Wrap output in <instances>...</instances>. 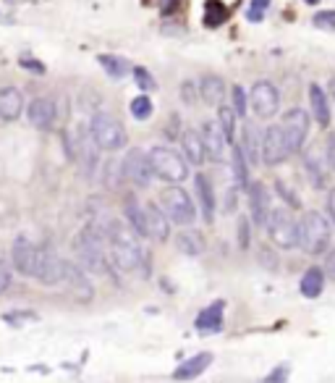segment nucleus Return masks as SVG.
<instances>
[{
	"instance_id": "nucleus-1",
	"label": "nucleus",
	"mask_w": 335,
	"mask_h": 383,
	"mask_svg": "<svg viewBox=\"0 0 335 383\" xmlns=\"http://www.w3.org/2000/svg\"><path fill=\"white\" fill-rule=\"evenodd\" d=\"M105 237H108V255L110 263L123 273L142 271L144 276L150 273V255L139 244V237L134 234V228L121 221H103Z\"/></svg>"
},
{
	"instance_id": "nucleus-2",
	"label": "nucleus",
	"mask_w": 335,
	"mask_h": 383,
	"mask_svg": "<svg viewBox=\"0 0 335 383\" xmlns=\"http://www.w3.org/2000/svg\"><path fill=\"white\" fill-rule=\"evenodd\" d=\"M74 252H77L81 268L90 271V273L108 276L113 271L110 255H108V237H105L103 224H90L87 228H81L79 237L74 239Z\"/></svg>"
},
{
	"instance_id": "nucleus-3",
	"label": "nucleus",
	"mask_w": 335,
	"mask_h": 383,
	"mask_svg": "<svg viewBox=\"0 0 335 383\" xmlns=\"http://www.w3.org/2000/svg\"><path fill=\"white\" fill-rule=\"evenodd\" d=\"M330 242H333V228L323 213L309 210L298 218V247L304 250V255L309 257L325 255L330 250Z\"/></svg>"
},
{
	"instance_id": "nucleus-4",
	"label": "nucleus",
	"mask_w": 335,
	"mask_h": 383,
	"mask_svg": "<svg viewBox=\"0 0 335 383\" xmlns=\"http://www.w3.org/2000/svg\"><path fill=\"white\" fill-rule=\"evenodd\" d=\"M150 163H152L155 179L165 181V184H181V181L189 179V160L173 147H152L150 150Z\"/></svg>"
},
{
	"instance_id": "nucleus-5",
	"label": "nucleus",
	"mask_w": 335,
	"mask_h": 383,
	"mask_svg": "<svg viewBox=\"0 0 335 383\" xmlns=\"http://www.w3.org/2000/svg\"><path fill=\"white\" fill-rule=\"evenodd\" d=\"M90 134L94 139V145L105 150V153H116L121 147H126V129L110 113H94L90 124Z\"/></svg>"
},
{
	"instance_id": "nucleus-6",
	"label": "nucleus",
	"mask_w": 335,
	"mask_h": 383,
	"mask_svg": "<svg viewBox=\"0 0 335 383\" xmlns=\"http://www.w3.org/2000/svg\"><path fill=\"white\" fill-rule=\"evenodd\" d=\"M160 208L165 210V215L170 218V224H179V226H192L196 221V205L194 199L189 197L186 189L181 186H165L160 192Z\"/></svg>"
},
{
	"instance_id": "nucleus-7",
	"label": "nucleus",
	"mask_w": 335,
	"mask_h": 383,
	"mask_svg": "<svg viewBox=\"0 0 335 383\" xmlns=\"http://www.w3.org/2000/svg\"><path fill=\"white\" fill-rule=\"evenodd\" d=\"M265 231L272 239V244H278L281 250L298 247V221L285 208H272L265 221Z\"/></svg>"
},
{
	"instance_id": "nucleus-8",
	"label": "nucleus",
	"mask_w": 335,
	"mask_h": 383,
	"mask_svg": "<svg viewBox=\"0 0 335 383\" xmlns=\"http://www.w3.org/2000/svg\"><path fill=\"white\" fill-rule=\"evenodd\" d=\"M63 263L52 247L48 244H42L37 247V260H34V273L32 278L39 281L42 286H58V284H63Z\"/></svg>"
},
{
	"instance_id": "nucleus-9",
	"label": "nucleus",
	"mask_w": 335,
	"mask_h": 383,
	"mask_svg": "<svg viewBox=\"0 0 335 383\" xmlns=\"http://www.w3.org/2000/svg\"><path fill=\"white\" fill-rule=\"evenodd\" d=\"M121 176L129 179L134 186H142V189L152 184L155 171H152V163H150V153H144L139 147L129 150L123 163H121Z\"/></svg>"
},
{
	"instance_id": "nucleus-10",
	"label": "nucleus",
	"mask_w": 335,
	"mask_h": 383,
	"mask_svg": "<svg viewBox=\"0 0 335 383\" xmlns=\"http://www.w3.org/2000/svg\"><path fill=\"white\" fill-rule=\"evenodd\" d=\"M309 113L304 108H291L285 110V116L281 119V129L285 134V142H288V150L291 153H298L307 137H309Z\"/></svg>"
},
{
	"instance_id": "nucleus-11",
	"label": "nucleus",
	"mask_w": 335,
	"mask_h": 383,
	"mask_svg": "<svg viewBox=\"0 0 335 383\" xmlns=\"http://www.w3.org/2000/svg\"><path fill=\"white\" fill-rule=\"evenodd\" d=\"M249 106H252L257 119H272L278 113V108H281V92H278V87L267 79H259L252 87V92H249Z\"/></svg>"
},
{
	"instance_id": "nucleus-12",
	"label": "nucleus",
	"mask_w": 335,
	"mask_h": 383,
	"mask_svg": "<svg viewBox=\"0 0 335 383\" xmlns=\"http://www.w3.org/2000/svg\"><path fill=\"white\" fill-rule=\"evenodd\" d=\"M97 150L100 147L94 145L90 129H84V126H79L77 132H74V139H68V155L81 163V168H84L87 176H92L94 168H97Z\"/></svg>"
},
{
	"instance_id": "nucleus-13",
	"label": "nucleus",
	"mask_w": 335,
	"mask_h": 383,
	"mask_svg": "<svg viewBox=\"0 0 335 383\" xmlns=\"http://www.w3.org/2000/svg\"><path fill=\"white\" fill-rule=\"evenodd\" d=\"M291 155L285 134L281 129V124H270L267 129H262V163L267 166H281L285 158Z\"/></svg>"
},
{
	"instance_id": "nucleus-14",
	"label": "nucleus",
	"mask_w": 335,
	"mask_h": 383,
	"mask_svg": "<svg viewBox=\"0 0 335 383\" xmlns=\"http://www.w3.org/2000/svg\"><path fill=\"white\" fill-rule=\"evenodd\" d=\"M202 139H205L207 158L215 160V163H223L225 155H228V145H231V142H228L225 132L220 129L218 121H205V124H202Z\"/></svg>"
},
{
	"instance_id": "nucleus-15",
	"label": "nucleus",
	"mask_w": 335,
	"mask_h": 383,
	"mask_svg": "<svg viewBox=\"0 0 335 383\" xmlns=\"http://www.w3.org/2000/svg\"><path fill=\"white\" fill-rule=\"evenodd\" d=\"M63 284H65V289L71 291L77 299H81V302H90L92 297H94L92 281L87 278L84 268L77 263H68V260L63 263Z\"/></svg>"
},
{
	"instance_id": "nucleus-16",
	"label": "nucleus",
	"mask_w": 335,
	"mask_h": 383,
	"mask_svg": "<svg viewBox=\"0 0 335 383\" xmlns=\"http://www.w3.org/2000/svg\"><path fill=\"white\" fill-rule=\"evenodd\" d=\"M246 192H249V213H252V221L257 226H265L267 221V215L272 210V197L270 192H267V186L262 184V181H252V184L246 186Z\"/></svg>"
},
{
	"instance_id": "nucleus-17",
	"label": "nucleus",
	"mask_w": 335,
	"mask_h": 383,
	"mask_svg": "<svg viewBox=\"0 0 335 383\" xmlns=\"http://www.w3.org/2000/svg\"><path fill=\"white\" fill-rule=\"evenodd\" d=\"M26 116H29V124L34 129L50 132L52 126H55V121H58V108H55V103H52L50 97H37V100H32Z\"/></svg>"
},
{
	"instance_id": "nucleus-18",
	"label": "nucleus",
	"mask_w": 335,
	"mask_h": 383,
	"mask_svg": "<svg viewBox=\"0 0 335 383\" xmlns=\"http://www.w3.org/2000/svg\"><path fill=\"white\" fill-rule=\"evenodd\" d=\"M34 260H37V244H32L26 237H19L13 242L11 250V263L13 268L21 273V276H29L34 273Z\"/></svg>"
},
{
	"instance_id": "nucleus-19",
	"label": "nucleus",
	"mask_w": 335,
	"mask_h": 383,
	"mask_svg": "<svg viewBox=\"0 0 335 383\" xmlns=\"http://www.w3.org/2000/svg\"><path fill=\"white\" fill-rule=\"evenodd\" d=\"M144 218H147V237L155 239V242H168V237H170V218L157 202L144 205Z\"/></svg>"
},
{
	"instance_id": "nucleus-20",
	"label": "nucleus",
	"mask_w": 335,
	"mask_h": 383,
	"mask_svg": "<svg viewBox=\"0 0 335 383\" xmlns=\"http://www.w3.org/2000/svg\"><path fill=\"white\" fill-rule=\"evenodd\" d=\"M194 192L199 199V210L207 224L215 221V192H212V181L207 179V173H194Z\"/></svg>"
},
{
	"instance_id": "nucleus-21",
	"label": "nucleus",
	"mask_w": 335,
	"mask_h": 383,
	"mask_svg": "<svg viewBox=\"0 0 335 383\" xmlns=\"http://www.w3.org/2000/svg\"><path fill=\"white\" fill-rule=\"evenodd\" d=\"M181 147H183V158L189 160L192 166H202L207 160V150H205V139H202V132L196 129H183L181 132Z\"/></svg>"
},
{
	"instance_id": "nucleus-22",
	"label": "nucleus",
	"mask_w": 335,
	"mask_h": 383,
	"mask_svg": "<svg viewBox=\"0 0 335 383\" xmlns=\"http://www.w3.org/2000/svg\"><path fill=\"white\" fill-rule=\"evenodd\" d=\"M238 147L244 150L249 166H257L259 160H262V132H259L252 121L244 124V129H241V145Z\"/></svg>"
},
{
	"instance_id": "nucleus-23",
	"label": "nucleus",
	"mask_w": 335,
	"mask_h": 383,
	"mask_svg": "<svg viewBox=\"0 0 335 383\" xmlns=\"http://www.w3.org/2000/svg\"><path fill=\"white\" fill-rule=\"evenodd\" d=\"M210 365H212V355H210V352H199V355L183 360L179 368H176V373H173V378H176V381H194V378H199Z\"/></svg>"
},
{
	"instance_id": "nucleus-24",
	"label": "nucleus",
	"mask_w": 335,
	"mask_h": 383,
	"mask_svg": "<svg viewBox=\"0 0 335 383\" xmlns=\"http://www.w3.org/2000/svg\"><path fill=\"white\" fill-rule=\"evenodd\" d=\"M309 108L314 121L327 129L330 126V119H333V110H330V100H327V92H325L320 84H312L309 87Z\"/></svg>"
},
{
	"instance_id": "nucleus-25",
	"label": "nucleus",
	"mask_w": 335,
	"mask_h": 383,
	"mask_svg": "<svg viewBox=\"0 0 335 383\" xmlns=\"http://www.w3.org/2000/svg\"><path fill=\"white\" fill-rule=\"evenodd\" d=\"M225 92H228V87H225V81L220 79L218 74H205L202 81H199V97L205 100L207 106H223V100H225Z\"/></svg>"
},
{
	"instance_id": "nucleus-26",
	"label": "nucleus",
	"mask_w": 335,
	"mask_h": 383,
	"mask_svg": "<svg viewBox=\"0 0 335 383\" xmlns=\"http://www.w3.org/2000/svg\"><path fill=\"white\" fill-rule=\"evenodd\" d=\"M24 110V97L16 87H0V119L16 121Z\"/></svg>"
},
{
	"instance_id": "nucleus-27",
	"label": "nucleus",
	"mask_w": 335,
	"mask_h": 383,
	"mask_svg": "<svg viewBox=\"0 0 335 383\" xmlns=\"http://www.w3.org/2000/svg\"><path fill=\"white\" fill-rule=\"evenodd\" d=\"M123 215H126V224L134 228V234H136V237H147V218H144V205H139L134 195H129V197H126V202H123Z\"/></svg>"
},
{
	"instance_id": "nucleus-28",
	"label": "nucleus",
	"mask_w": 335,
	"mask_h": 383,
	"mask_svg": "<svg viewBox=\"0 0 335 383\" xmlns=\"http://www.w3.org/2000/svg\"><path fill=\"white\" fill-rule=\"evenodd\" d=\"M223 310H225L223 302H212L210 307H205L196 315V328L202 331V333H215V331H220L223 328Z\"/></svg>"
},
{
	"instance_id": "nucleus-29",
	"label": "nucleus",
	"mask_w": 335,
	"mask_h": 383,
	"mask_svg": "<svg viewBox=\"0 0 335 383\" xmlns=\"http://www.w3.org/2000/svg\"><path fill=\"white\" fill-rule=\"evenodd\" d=\"M176 247H179V252L189 255V257H199L205 252V237L196 228H183L176 237Z\"/></svg>"
},
{
	"instance_id": "nucleus-30",
	"label": "nucleus",
	"mask_w": 335,
	"mask_h": 383,
	"mask_svg": "<svg viewBox=\"0 0 335 383\" xmlns=\"http://www.w3.org/2000/svg\"><path fill=\"white\" fill-rule=\"evenodd\" d=\"M298 289L301 294L307 297V299H317L325 289V271L323 268H307L304 271V276H301V284H298Z\"/></svg>"
},
{
	"instance_id": "nucleus-31",
	"label": "nucleus",
	"mask_w": 335,
	"mask_h": 383,
	"mask_svg": "<svg viewBox=\"0 0 335 383\" xmlns=\"http://www.w3.org/2000/svg\"><path fill=\"white\" fill-rule=\"evenodd\" d=\"M231 171H233V181H236L238 189H246V186L252 184V181H249V171H252V166H249L244 150H241L238 145L231 150Z\"/></svg>"
},
{
	"instance_id": "nucleus-32",
	"label": "nucleus",
	"mask_w": 335,
	"mask_h": 383,
	"mask_svg": "<svg viewBox=\"0 0 335 383\" xmlns=\"http://www.w3.org/2000/svg\"><path fill=\"white\" fill-rule=\"evenodd\" d=\"M97 61H100V66L105 68V74H108V77H113V79H123L129 71H134L129 61H126V58H121V55H100Z\"/></svg>"
},
{
	"instance_id": "nucleus-33",
	"label": "nucleus",
	"mask_w": 335,
	"mask_h": 383,
	"mask_svg": "<svg viewBox=\"0 0 335 383\" xmlns=\"http://www.w3.org/2000/svg\"><path fill=\"white\" fill-rule=\"evenodd\" d=\"M304 168L309 173V181L314 189H325V186H327V173H325L323 163H320L317 155L307 153V155H304Z\"/></svg>"
},
{
	"instance_id": "nucleus-34",
	"label": "nucleus",
	"mask_w": 335,
	"mask_h": 383,
	"mask_svg": "<svg viewBox=\"0 0 335 383\" xmlns=\"http://www.w3.org/2000/svg\"><path fill=\"white\" fill-rule=\"evenodd\" d=\"M236 110H233V106H218V124H220V129L225 132V137H228V142L233 145V137H236Z\"/></svg>"
},
{
	"instance_id": "nucleus-35",
	"label": "nucleus",
	"mask_w": 335,
	"mask_h": 383,
	"mask_svg": "<svg viewBox=\"0 0 335 383\" xmlns=\"http://www.w3.org/2000/svg\"><path fill=\"white\" fill-rule=\"evenodd\" d=\"M152 110H155V106H152V100L147 95H139V97L131 100V116L136 121H147L152 116Z\"/></svg>"
},
{
	"instance_id": "nucleus-36",
	"label": "nucleus",
	"mask_w": 335,
	"mask_h": 383,
	"mask_svg": "<svg viewBox=\"0 0 335 383\" xmlns=\"http://www.w3.org/2000/svg\"><path fill=\"white\" fill-rule=\"evenodd\" d=\"M228 16V8H223V3L218 0H207V16H205V24L207 27H220Z\"/></svg>"
},
{
	"instance_id": "nucleus-37",
	"label": "nucleus",
	"mask_w": 335,
	"mask_h": 383,
	"mask_svg": "<svg viewBox=\"0 0 335 383\" xmlns=\"http://www.w3.org/2000/svg\"><path fill=\"white\" fill-rule=\"evenodd\" d=\"M231 100H233V110H236V116L241 119L246 116V108H249V95L244 92V87L241 84H233L231 87Z\"/></svg>"
},
{
	"instance_id": "nucleus-38",
	"label": "nucleus",
	"mask_w": 335,
	"mask_h": 383,
	"mask_svg": "<svg viewBox=\"0 0 335 383\" xmlns=\"http://www.w3.org/2000/svg\"><path fill=\"white\" fill-rule=\"evenodd\" d=\"M134 79H136V84H139V90H147V92H155L157 90L155 77H152L147 68H142V66L134 68Z\"/></svg>"
},
{
	"instance_id": "nucleus-39",
	"label": "nucleus",
	"mask_w": 335,
	"mask_h": 383,
	"mask_svg": "<svg viewBox=\"0 0 335 383\" xmlns=\"http://www.w3.org/2000/svg\"><path fill=\"white\" fill-rule=\"evenodd\" d=\"M196 97H199V87H196L192 79L181 81V100H183L186 106H194V103H196Z\"/></svg>"
},
{
	"instance_id": "nucleus-40",
	"label": "nucleus",
	"mask_w": 335,
	"mask_h": 383,
	"mask_svg": "<svg viewBox=\"0 0 335 383\" xmlns=\"http://www.w3.org/2000/svg\"><path fill=\"white\" fill-rule=\"evenodd\" d=\"M312 24L320 29H327V32H335V11H320V14H314Z\"/></svg>"
},
{
	"instance_id": "nucleus-41",
	"label": "nucleus",
	"mask_w": 335,
	"mask_h": 383,
	"mask_svg": "<svg viewBox=\"0 0 335 383\" xmlns=\"http://www.w3.org/2000/svg\"><path fill=\"white\" fill-rule=\"evenodd\" d=\"M275 189H278V195H281L291 208H301V199L296 197V192L285 184V181H275Z\"/></svg>"
},
{
	"instance_id": "nucleus-42",
	"label": "nucleus",
	"mask_w": 335,
	"mask_h": 383,
	"mask_svg": "<svg viewBox=\"0 0 335 383\" xmlns=\"http://www.w3.org/2000/svg\"><path fill=\"white\" fill-rule=\"evenodd\" d=\"M267 6H270V0H252V6H249V11H246V19H249V21H262Z\"/></svg>"
},
{
	"instance_id": "nucleus-43",
	"label": "nucleus",
	"mask_w": 335,
	"mask_h": 383,
	"mask_svg": "<svg viewBox=\"0 0 335 383\" xmlns=\"http://www.w3.org/2000/svg\"><path fill=\"white\" fill-rule=\"evenodd\" d=\"M3 320H6V323H13V326H19V323H24V320H37V315H34V313H6Z\"/></svg>"
},
{
	"instance_id": "nucleus-44",
	"label": "nucleus",
	"mask_w": 335,
	"mask_h": 383,
	"mask_svg": "<svg viewBox=\"0 0 335 383\" xmlns=\"http://www.w3.org/2000/svg\"><path fill=\"white\" fill-rule=\"evenodd\" d=\"M236 205H238V186H231L228 192H225V213H233L236 210Z\"/></svg>"
},
{
	"instance_id": "nucleus-45",
	"label": "nucleus",
	"mask_w": 335,
	"mask_h": 383,
	"mask_svg": "<svg viewBox=\"0 0 335 383\" xmlns=\"http://www.w3.org/2000/svg\"><path fill=\"white\" fill-rule=\"evenodd\" d=\"M238 244H241V250L249 247V218L238 221Z\"/></svg>"
},
{
	"instance_id": "nucleus-46",
	"label": "nucleus",
	"mask_w": 335,
	"mask_h": 383,
	"mask_svg": "<svg viewBox=\"0 0 335 383\" xmlns=\"http://www.w3.org/2000/svg\"><path fill=\"white\" fill-rule=\"evenodd\" d=\"M259 260H262L265 268H278V257H275V252H270L267 247L259 250Z\"/></svg>"
},
{
	"instance_id": "nucleus-47",
	"label": "nucleus",
	"mask_w": 335,
	"mask_h": 383,
	"mask_svg": "<svg viewBox=\"0 0 335 383\" xmlns=\"http://www.w3.org/2000/svg\"><path fill=\"white\" fill-rule=\"evenodd\" d=\"M21 66H24L26 71H32V74H45V63H39L34 58H21Z\"/></svg>"
},
{
	"instance_id": "nucleus-48",
	"label": "nucleus",
	"mask_w": 335,
	"mask_h": 383,
	"mask_svg": "<svg viewBox=\"0 0 335 383\" xmlns=\"http://www.w3.org/2000/svg\"><path fill=\"white\" fill-rule=\"evenodd\" d=\"M325 255H327V257H325V268H323L325 276L335 278V247H333V250H327Z\"/></svg>"
},
{
	"instance_id": "nucleus-49",
	"label": "nucleus",
	"mask_w": 335,
	"mask_h": 383,
	"mask_svg": "<svg viewBox=\"0 0 335 383\" xmlns=\"http://www.w3.org/2000/svg\"><path fill=\"white\" fill-rule=\"evenodd\" d=\"M325 150H327V163H330V168L335 171V134H327Z\"/></svg>"
},
{
	"instance_id": "nucleus-50",
	"label": "nucleus",
	"mask_w": 335,
	"mask_h": 383,
	"mask_svg": "<svg viewBox=\"0 0 335 383\" xmlns=\"http://www.w3.org/2000/svg\"><path fill=\"white\" fill-rule=\"evenodd\" d=\"M8 286H11V273H8V271L0 265V294L8 289Z\"/></svg>"
},
{
	"instance_id": "nucleus-51",
	"label": "nucleus",
	"mask_w": 335,
	"mask_h": 383,
	"mask_svg": "<svg viewBox=\"0 0 335 383\" xmlns=\"http://www.w3.org/2000/svg\"><path fill=\"white\" fill-rule=\"evenodd\" d=\"M285 373H288V368H278L275 373H270V375H267V383H283L285 381Z\"/></svg>"
},
{
	"instance_id": "nucleus-52",
	"label": "nucleus",
	"mask_w": 335,
	"mask_h": 383,
	"mask_svg": "<svg viewBox=\"0 0 335 383\" xmlns=\"http://www.w3.org/2000/svg\"><path fill=\"white\" fill-rule=\"evenodd\" d=\"M327 213H330V218H333L335 224V186L330 189V195H327Z\"/></svg>"
},
{
	"instance_id": "nucleus-53",
	"label": "nucleus",
	"mask_w": 335,
	"mask_h": 383,
	"mask_svg": "<svg viewBox=\"0 0 335 383\" xmlns=\"http://www.w3.org/2000/svg\"><path fill=\"white\" fill-rule=\"evenodd\" d=\"M327 90H330V95H333V97H335V77H333V79H330V81H327Z\"/></svg>"
},
{
	"instance_id": "nucleus-54",
	"label": "nucleus",
	"mask_w": 335,
	"mask_h": 383,
	"mask_svg": "<svg viewBox=\"0 0 335 383\" xmlns=\"http://www.w3.org/2000/svg\"><path fill=\"white\" fill-rule=\"evenodd\" d=\"M304 3H309V6H317V3H320V0H304Z\"/></svg>"
},
{
	"instance_id": "nucleus-55",
	"label": "nucleus",
	"mask_w": 335,
	"mask_h": 383,
	"mask_svg": "<svg viewBox=\"0 0 335 383\" xmlns=\"http://www.w3.org/2000/svg\"><path fill=\"white\" fill-rule=\"evenodd\" d=\"M6 3H24V0H6Z\"/></svg>"
}]
</instances>
